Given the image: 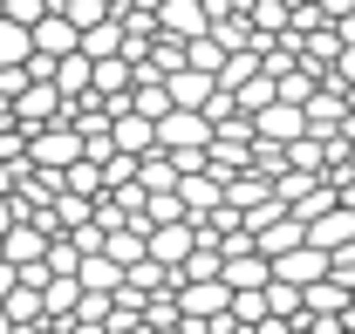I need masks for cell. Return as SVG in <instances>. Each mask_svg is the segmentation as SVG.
<instances>
[{
	"instance_id": "4fadbf2b",
	"label": "cell",
	"mask_w": 355,
	"mask_h": 334,
	"mask_svg": "<svg viewBox=\"0 0 355 334\" xmlns=\"http://www.w3.org/2000/svg\"><path fill=\"white\" fill-rule=\"evenodd\" d=\"M219 280H225L232 293H239V287H266V280H273V259H266V252H260V259H246V252H239V259H225V266H219Z\"/></svg>"
},
{
	"instance_id": "3957f363",
	"label": "cell",
	"mask_w": 355,
	"mask_h": 334,
	"mask_svg": "<svg viewBox=\"0 0 355 334\" xmlns=\"http://www.w3.org/2000/svg\"><path fill=\"white\" fill-rule=\"evenodd\" d=\"M191 246H198V225H184V218H171V225H144V252H150L157 266H178Z\"/></svg>"
},
{
	"instance_id": "cb8c5ba5",
	"label": "cell",
	"mask_w": 355,
	"mask_h": 334,
	"mask_svg": "<svg viewBox=\"0 0 355 334\" xmlns=\"http://www.w3.org/2000/svg\"><path fill=\"white\" fill-rule=\"evenodd\" d=\"M69 191H103V170L76 157V164H69Z\"/></svg>"
},
{
	"instance_id": "4dcf8cb0",
	"label": "cell",
	"mask_w": 355,
	"mask_h": 334,
	"mask_svg": "<svg viewBox=\"0 0 355 334\" xmlns=\"http://www.w3.org/2000/svg\"><path fill=\"white\" fill-rule=\"evenodd\" d=\"M0 334H21V328H14V321H7V307H0Z\"/></svg>"
},
{
	"instance_id": "2e32d148",
	"label": "cell",
	"mask_w": 355,
	"mask_h": 334,
	"mask_svg": "<svg viewBox=\"0 0 355 334\" xmlns=\"http://www.w3.org/2000/svg\"><path fill=\"white\" fill-rule=\"evenodd\" d=\"M184 307H191V314H219V307H232V287H225L219 273H212V280L184 287Z\"/></svg>"
},
{
	"instance_id": "9a60e30c",
	"label": "cell",
	"mask_w": 355,
	"mask_h": 334,
	"mask_svg": "<svg viewBox=\"0 0 355 334\" xmlns=\"http://www.w3.org/2000/svg\"><path fill=\"white\" fill-rule=\"evenodd\" d=\"M301 300H308V314H349V287H335L328 273H321V280H308V287H301Z\"/></svg>"
},
{
	"instance_id": "f1b7e54d",
	"label": "cell",
	"mask_w": 355,
	"mask_h": 334,
	"mask_svg": "<svg viewBox=\"0 0 355 334\" xmlns=\"http://www.w3.org/2000/svg\"><path fill=\"white\" fill-rule=\"evenodd\" d=\"M342 76H349V82H355V48H349V55H342Z\"/></svg>"
},
{
	"instance_id": "52a82bcc",
	"label": "cell",
	"mask_w": 355,
	"mask_h": 334,
	"mask_svg": "<svg viewBox=\"0 0 355 334\" xmlns=\"http://www.w3.org/2000/svg\"><path fill=\"white\" fill-rule=\"evenodd\" d=\"M253 130L273 137V143H301V109H294V103H260V109H253Z\"/></svg>"
},
{
	"instance_id": "5b68a950",
	"label": "cell",
	"mask_w": 355,
	"mask_h": 334,
	"mask_svg": "<svg viewBox=\"0 0 355 334\" xmlns=\"http://www.w3.org/2000/svg\"><path fill=\"white\" fill-rule=\"evenodd\" d=\"M321 273H328V252L308 246V239H301L294 252H280V259H273V280H287V287H308V280H321Z\"/></svg>"
},
{
	"instance_id": "ffe728a7",
	"label": "cell",
	"mask_w": 355,
	"mask_h": 334,
	"mask_svg": "<svg viewBox=\"0 0 355 334\" xmlns=\"http://www.w3.org/2000/svg\"><path fill=\"white\" fill-rule=\"evenodd\" d=\"M116 42H123V35H116V21H110V14H103L96 28H83V55H89V62H96V55H116Z\"/></svg>"
},
{
	"instance_id": "4316f807",
	"label": "cell",
	"mask_w": 355,
	"mask_h": 334,
	"mask_svg": "<svg viewBox=\"0 0 355 334\" xmlns=\"http://www.w3.org/2000/svg\"><path fill=\"white\" fill-rule=\"evenodd\" d=\"M150 218H164V225L178 218V198H171V191H157V198H150Z\"/></svg>"
},
{
	"instance_id": "8992f818",
	"label": "cell",
	"mask_w": 355,
	"mask_h": 334,
	"mask_svg": "<svg viewBox=\"0 0 355 334\" xmlns=\"http://www.w3.org/2000/svg\"><path fill=\"white\" fill-rule=\"evenodd\" d=\"M7 109H14V116H21V123H55V109H62V89L55 82H28L21 89V96H14V103H7Z\"/></svg>"
},
{
	"instance_id": "d6a6232c",
	"label": "cell",
	"mask_w": 355,
	"mask_h": 334,
	"mask_svg": "<svg viewBox=\"0 0 355 334\" xmlns=\"http://www.w3.org/2000/svg\"><path fill=\"white\" fill-rule=\"evenodd\" d=\"M69 334H103V328H89V321H83V328H69Z\"/></svg>"
},
{
	"instance_id": "1f68e13d",
	"label": "cell",
	"mask_w": 355,
	"mask_h": 334,
	"mask_svg": "<svg viewBox=\"0 0 355 334\" xmlns=\"http://www.w3.org/2000/svg\"><path fill=\"white\" fill-rule=\"evenodd\" d=\"M7 184H14V170H7V164H0V191H7Z\"/></svg>"
},
{
	"instance_id": "277c9868",
	"label": "cell",
	"mask_w": 355,
	"mask_h": 334,
	"mask_svg": "<svg viewBox=\"0 0 355 334\" xmlns=\"http://www.w3.org/2000/svg\"><path fill=\"white\" fill-rule=\"evenodd\" d=\"M0 259L7 266H42L48 259V225H7L0 232Z\"/></svg>"
},
{
	"instance_id": "603a6c76",
	"label": "cell",
	"mask_w": 355,
	"mask_h": 334,
	"mask_svg": "<svg viewBox=\"0 0 355 334\" xmlns=\"http://www.w3.org/2000/svg\"><path fill=\"white\" fill-rule=\"evenodd\" d=\"M48 7H55V0H0V14H7V21H21V28H35Z\"/></svg>"
},
{
	"instance_id": "f546056e",
	"label": "cell",
	"mask_w": 355,
	"mask_h": 334,
	"mask_svg": "<svg viewBox=\"0 0 355 334\" xmlns=\"http://www.w3.org/2000/svg\"><path fill=\"white\" fill-rule=\"evenodd\" d=\"M253 334H287V328H280V321H260V328H253Z\"/></svg>"
},
{
	"instance_id": "9c48e42d",
	"label": "cell",
	"mask_w": 355,
	"mask_h": 334,
	"mask_svg": "<svg viewBox=\"0 0 355 334\" xmlns=\"http://www.w3.org/2000/svg\"><path fill=\"white\" fill-rule=\"evenodd\" d=\"M76 157H83V137H76V130H42V137H35V164L69 170Z\"/></svg>"
},
{
	"instance_id": "6da1fadb",
	"label": "cell",
	"mask_w": 355,
	"mask_h": 334,
	"mask_svg": "<svg viewBox=\"0 0 355 334\" xmlns=\"http://www.w3.org/2000/svg\"><path fill=\"white\" fill-rule=\"evenodd\" d=\"M157 143L178 150V170H198V143H212V116H198V109H164L157 116Z\"/></svg>"
},
{
	"instance_id": "7a4b0ae2",
	"label": "cell",
	"mask_w": 355,
	"mask_h": 334,
	"mask_svg": "<svg viewBox=\"0 0 355 334\" xmlns=\"http://www.w3.org/2000/svg\"><path fill=\"white\" fill-rule=\"evenodd\" d=\"M28 42H35V55H48V62H62V55H76V48H83V28H76V21H69L62 7H48L42 21L28 28Z\"/></svg>"
},
{
	"instance_id": "83f0119b",
	"label": "cell",
	"mask_w": 355,
	"mask_h": 334,
	"mask_svg": "<svg viewBox=\"0 0 355 334\" xmlns=\"http://www.w3.org/2000/svg\"><path fill=\"white\" fill-rule=\"evenodd\" d=\"M14 280H21V266H7V259H0V300L14 293Z\"/></svg>"
},
{
	"instance_id": "8fae6325",
	"label": "cell",
	"mask_w": 355,
	"mask_h": 334,
	"mask_svg": "<svg viewBox=\"0 0 355 334\" xmlns=\"http://www.w3.org/2000/svg\"><path fill=\"white\" fill-rule=\"evenodd\" d=\"M212 96V69H171V109H198Z\"/></svg>"
},
{
	"instance_id": "44dd1931",
	"label": "cell",
	"mask_w": 355,
	"mask_h": 334,
	"mask_svg": "<svg viewBox=\"0 0 355 334\" xmlns=\"http://www.w3.org/2000/svg\"><path fill=\"white\" fill-rule=\"evenodd\" d=\"M144 170V191H171L178 177H184V170H178V157H150V164H137Z\"/></svg>"
},
{
	"instance_id": "7402d4cb",
	"label": "cell",
	"mask_w": 355,
	"mask_h": 334,
	"mask_svg": "<svg viewBox=\"0 0 355 334\" xmlns=\"http://www.w3.org/2000/svg\"><path fill=\"white\" fill-rule=\"evenodd\" d=\"M76 280H83L89 293H110L116 287V259H89V266H76Z\"/></svg>"
},
{
	"instance_id": "5bb4252c",
	"label": "cell",
	"mask_w": 355,
	"mask_h": 334,
	"mask_svg": "<svg viewBox=\"0 0 355 334\" xmlns=\"http://www.w3.org/2000/svg\"><path fill=\"white\" fill-rule=\"evenodd\" d=\"M0 307H7V321H14V328H28V321H42V314H48V307H42V287H35V280H14V293H7Z\"/></svg>"
},
{
	"instance_id": "7c38bea8",
	"label": "cell",
	"mask_w": 355,
	"mask_h": 334,
	"mask_svg": "<svg viewBox=\"0 0 355 334\" xmlns=\"http://www.w3.org/2000/svg\"><path fill=\"white\" fill-rule=\"evenodd\" d=\"M116 143H123V150H150V143H157V116H144V109H123V103H116Z\"/></svg>"
},
{
	"instance_id": "30bf717a",
	"label": "cell",
	"mask_w": 355,
	"mask_h": 334,
	"mask_svg": "<svg viewBox=\"0 0 355 334\" xmlns=\"http://www.w3.org/2000/svg\"><path fill=\"white\" fill-rule=\"evenodd\" d=\"M301 239H308V225H301V218H273V225H260V232H253V246H260L266 259H280V252H294Z\"/></svg>"
},
{
	"instance_id": "ac0fdd59",
	"label": "cell",
	"mask_w": 355,
	"mask_h": 334,
	"mask_svg": "<svg viewBox=\"0 0 355 334\" xmlns=\"http://www.w3.org/2000/svg\"><path fill=\"white\" fill-rule=\"evenodd\" d=\"M28 55H35V42H28V28L0 14V69H14V62H28Z\"/></svg>"
},
{
	"instance_id": "d6986e66",
	"label": "cell",
	"mask_w": 355,
	"mask_h": 334,
	"mask_svg": "<svg viewBox=\"0 0 355 334\" xmlns=\"http://www.w3.org/2000/svg\"><path fill=\"white\" fill-rule=\"evenodd\" d=\"M164 28H178V35H205V7H198V0H171V7H164Z\"/></svg>"
},
{
	"instance_id": "d4e9b609",
	"label": "cell",
	"mask_w": 355,
	"mask_h": 334,
	"mask_svg": "<svg viewBox=\"0 0 355 334\" xmlns=\"http://www.w3.org/2000/svg\"><path fill=\"white\" fill-rule=\"evenodd\" d=\"M103 246H110V259H116V266H123V259H137V252H144V239H137V232H110V239H103Z\"/></svg>"
},
{
	"instance_id": "484cf974",
	"label": "cell",
	"mask_w": 355,
	"mask_h": 334,
	"mask_svg": "<svg viewBox=\"0 0 355 334\" xmlns=\"http://www.w3.org/2000/svg\"><path fill=\"white\" fill-rule=\"evenodd\" d=\"M178 191H184V205H212V198H219V191H212V184H205V177H191V170H184V177H178Z\"/></svg>"
},
{
	"instance_id": "ba28073f",
	"label": "cell",
	"mask_w": 355,
	"mask_h": 334,
	"mask_svg": "<svg viewBox=\"0 0 355 334\" xmlns=\"http://www.w3.org/2000/svg\"><path fill=\"white\" fill-rule=\"evenodd\" d=\"M301 225H308V246H321V252L355 239V211H321V218H301Z\"/></svg>"
},
{
	"instance_id": "e0dca14e",
	"label": "cell",
	"mask_w": 355,
	"mask_h": 334,
	"mask_svg": "<svg viewBox=\"0 0 355 334\" xmlns=\"http://www.w3.org/2000/svg\"><path fill=\"white\" fill-rule=\"evenodd\" d=\"M48 82L62 89V96H83V89H89V55H83V48H76V55H62V62H55V76H48Z\"/></svg>"
}]
</instances>
